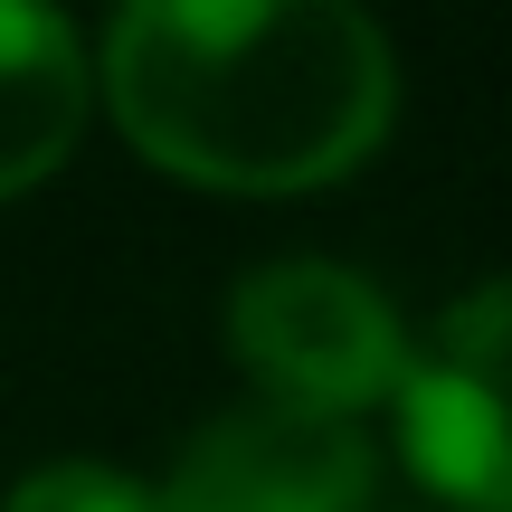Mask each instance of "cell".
<instances>
[{
	"label": "cell",
	"instance_id": "1",
	"mask_svg": "<svg viewBox=\"0 0 512 512\" xmlns=\"http://www.w3.org/2000/svg\"><path fill=\"white\" fill-rule=\"evenodd\" d=\"M95 95L152 171L294 200L389 143L399 57L361 0H114Z\"/></svg>",
	"mask_w": 512,
	"mask_h": 512
},
{
	"label": "cell",
	"instance_id": "2",
	"mask_svg": "<svg viewBox=\"0 0 512 512\" xmlns=\"http://www.w3.org/2000/svg\"><path fill=\"white\" fill-rule=\"evenodd\" d=\"M408 342L418 332L399 323V304L332 256H275L228 285V351L266 380V399L361 418V408L399 399Z\"/></svg>",
	"mask_w": 512,
	"mask_h": 512
},
{
	"label": "cell",
	"instance_id": "3",
	"mask_svg": "<svg viewBox=\"0 0 512 512\" xmlns=\"http://www.w3.org/2000/svg\"><path fill=\"white\" fill-rule=\"evenodd\" d=\"M399 456L456 512H512V275L456 294L408 342Z\"/></svg>",
	"mask_w": 512,
	"mask_h": 512
},
{
	"label": "cell",
	"instance_id": "4",
	"mask_svg": "<svg viewBox=\"0 0 512 512\" xmlns=\"http://www.w3.org/2000/svg\"><path fill=\"white\" fill-rule=\"evenodd\" d=\"M380 446L361 418L304 399H238L171 456L152 512H370Z\"/></svg>",
	"mask_w": 512,
	"mask_h": 512
},
{
	"label": "cell",
	"instance_id": "5",
	"mask_svg": "<svg viewBox=\"0 0 512 512\" xmlns=\"http://www.w3.org/2000/svg\"><path fill=\"white\" fill-rule=\"evenodd\" d=\"M95 114V57L57 0H0V200L67 171Z\"/></svg>",
	"mask_w": 512,
	"mask_h": 512
},
{
	"label": "cell",
	"instance_id": "6",
	"mask_svg": "<svg viewBox=\"0 0 512 512\" xmlns=\"http://www.w3.org/2000/svg\"><path fill=\"white\" fill-rule=\"evenodd\" d=\"M0 512H152V484H133L124 465H95V456H57L38 475H19Z\"/></svg>",
	"mask_w": 512,
	"mask_h": 512
}]
</instances>
